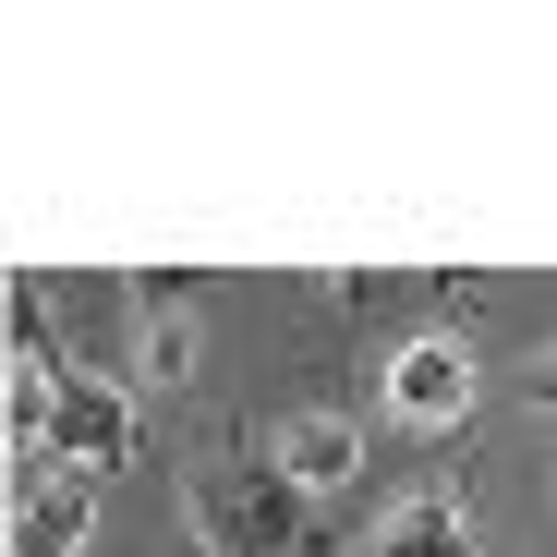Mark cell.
<instances>
[{"label":"cell","mask_w":557,"mask_h":557,"mask_svg":"<svg viewBox=\"0 0 557 557\" xmlns=\"http://www.w3.org/2000/svg\"><path fill=\"white\" fill-rule=\"evenodd\" d=\"M388 557H473V509L460 497H412L388 521Z\"/></svg>","instance_id":"8992f818"},{"label":"cell","mask_w":557,"mask_h":557,"mask_svg":"<svg viewBox=\"0 0 557 557\" xmlns=\"http://www.w3.org/2000/svg\"><path fill=\"white\" fill-rule=\"evenodd\" d=\"M146 376H158V388L195 376V315H146Z\"/></svg>","instance_id":"52a82bcc"},{"label":"cell","mask_w":557,"mask_h":557,"mask_svg":"<svg viewBox=\"0 0 557 557\" xmlns=\"http://www.w3.org/2000/svg\"><path fill=\"white\" fill-rule=\"evenodd\" d=\"M521 388H533V400H545V412H557V351H545V363H533V376H521Z\"/></svg>","instance_id":"ba28073f"},{"label":"cell","mask_w":557,"mask_h":557,"mask_svg":"<svg viewBox=\"0 0 557 557\" xmlns=\"http://www.w3.org/2000/svg\"><path fill=\"white\" fill-rule=\"evenodd\" d=\"M388 412L424 424V436H460V424H473V351H460L448 327H424V339L388 363Z\"/></svg>","instance_id":"7a4b0ae2"},{"label":"cell","mask_w":557,"mask_h":557,"mask_svg":"<svg viewBox=\"0 0 557 557\" xmlns=\"http://www.w3.org/2000/svg\"><path fill=\"white\" fill-rule=\"evenodd\" d=\"M182 509H195L207 557H315V497L278 473V448L267 460H207Z\"/></svg>","instance_id":"6da1fadb"},{"label":"cell","mask_w":557,"mask_h":557,"mask_svg":"<svg viewBox=\"0 0 557 557\" xmlns=\"http://www.w3.org/2000/svg\"><path fill=\"white\" fill-rule=\"evenodd\" d=\"M278 473H292L304 497H327V485H351V473H363V436H351V412H304L292 436H278Z\"/></svg>","instance_id":"5b68a950"},{"label":"cell","mask_w":557,"mask_h":557,"mask_svg":"<svg viewBox=\"0 0 557 557\" xmlns=\"http://www.w3.org/2000/svg\"><path fill=\"white\" fill-rule=\"evenodd\" d=\"M134 388L122 376H61V412H49V460H73V473H110V460H134Z\"/></svg>","instance_id":"3957f363"},{"label":"cell","mask_w":557,"mask_h":557,"mask_svg":"<svg viewBox=\"0 0 557 557\" xmlns=\"http://www.w3.org/2000/svg\"><path fill=\"white\" fill-rule=\"evenodd\" d=\"M98 533V497H85L73 460H25L13 473V557H85Z\"/></svg>","instance_id":"277c9868"}]
</instances>
